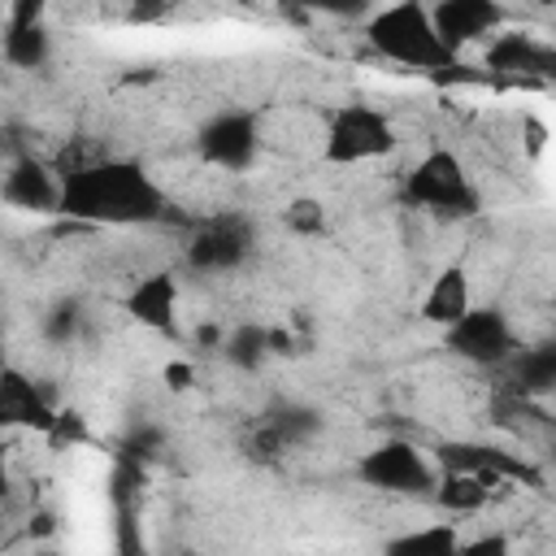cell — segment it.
<instances>
[{
    "instance_id": "5",
    "label": "cell",
    "mask_w": 556,
    "mask_h": 556,
    "mask_svg": "<svg viewBox=\"0 0 556 556\" xmlns=\"http://www.w3.org/2000/svg\"><path fill=\"white\" fill-rule=\"evenodd\" d=\"M356 478L387 495H434L439 469L404 439H382L356 460Z\"/></svg>"
},
{
    "instance_id": "24",
    "label": "cell",
    "mask_w": 556,
    "mask_h": 556,
    "mask_svg": "<svg viewBox=\"0 0 556 556\" xmlns=\"http://www.w3.org/2000/svg\"><path fill=\"white\" fill-rule=\"evenodd\" d=\"M178 9V0H126V22L135 26H156Z\"/></svg>"
},
{
    "instance_id": "19",
    "label": "cell",
    "mask_w": 556,
    "mask_h": 556,
    "mask_svg": "<svg viewBox=\"0 0 556 556\" xmlns=\"http://www.w3.org/2000/svg\"><path fill=\"white\" fill-rule=\"evenodd\" d=\"M391 556H452L460 552V534L452 526H426V530H408V534H395L387 543Z\"/></svg>"
},
{
    "instance_id": "25",
    "label": "cell",
    "mask_w": 556,
    "mask_h": 556,
    "mask_svg": "<svg viewBox=\"0 0 556 556\" xmlns=\"http://www.w3.org/2000/svg\"><path fill=\"white\" fill-rule=\"evenodd\" d=\"M74 330H78V304H61V308H52V317L43 321V334L56 339V343H70Z\"/></svg>"
},
{
    "instance_id": "21",
    "label": "cell",
    "mask_w": 556,
    "mask_h": 556,
    "mask_svg": "<svg viewBox=\"0 0 556 556\" xmlns=\"http://www.w3.org/2000/svg\"><path fill=\"white\" fill-rule=\"evenodd\" d=\"M222 352H226V361L235 365V369H256L274 348H269V330H261V326H239L226 343H222Z\"/></svg>"
},
{
    "instance_id": "11",
    "label": "cell",
    "mask_w": 556,
    "mask_h": 556,
    "mask_svg": "<svg viewBox=\"0 0 556 556\" xmlns=\"http://www.w3.org/2000/svg\"><path fill=\"white\" fill-rule=\"evenodd\" d=\"M4 200L26 213H56L61 208V174L39 156H17L4 174Z\"/></svg>"
},
{
    "instance_id": "14",
    "label": "cell",
    "mask_w": 556,
    "mask_h": 556,
    "mask_svg": "<svg viewBox=\"0 0 556 556\" xmlns=\"http://www.w3.org/2000/svg\"><path fill=\"white\" fill-rule=\"evenodd\" d=\"M500 369H504L508 395H517V400L556 391V339L552 343H534V348H517Z\"/></svg>"
},
{
    "instance_id": "13",
    "label": "cell",
    "mask_w": 556,
    "mask_h": 556,
    "mask_svg": "<svg viewBox=\"0 0 556 556\" xmlns=\"http://www.w3.org/2000/svg\"><path fill=\"white\" fill-rule=\"evenodd\" d=\"M126 313L139 326L156 330V334H174L178 330V282H174V274L161 269V274L139 278L126 295Z\"/></svg>"
},
{
    "instance_id": "27",
    "label": "cell",
    "mask_w": 556,
    "mask_h": 556,
    "mask_svg": "<svg viewBox=\"0 0 556 556\" xmlns=\"http://www.w3.org/2000/svg\"><path fill=\"white\" fill-rule=\"evenodd\" d=\"M521 143H526V156H530V161H539L543 148H547V126H543L534 113L521 117Z\"/></svg>"
},
{
    "instance_id": "2",
    "label": "cell",
    "mask_w": 556,
    "mask_h": 556,
    "mask_svg": "<svg viewBox=\"0 0 556 556\" xmlns=\"http://www.w3.org/2000/svg\"><path fill=\"white\" fill-rule=\"evenodd\" d=\"M365 39L378 56L404 65V70H421V74H439L447 65H456V56L443 48L434 17L421 0H395L382 13H374L365 22Z\"/></svg>"
},
{
    "instance_id": "8",
    "label": "cell",
    "mask_w": 556,
    "mask_h": 556,
    "mask_svg": "<svg viewBox=\"0 0 556 556\" xmlns=\"http://www.w3.org/2000/svg\"><path fill=\"white\" fill-rule=\"evenodd\" d=\"M195 148H200V156H204L208 165L239 174V169H248V165L256 161V152H261V122H256L252 109H226V113H217V117H208V122L200 126Z\"/></svg>"
},
{
    "instance_id": "4",
    "label": "cell",
    "mask_w": 556,
    "mask_h": 556,
    "mask_svg": "<svg viewBox=\"0 0 556 556\" xmlns=\"http://www.w3.org/2000/svg\"><path fill=\"white\" fill-rule=\"evenodd\" d=\"M395 148V126L387 113L369 109V104H343L334 109L330 126H326V143H321V161L326 165H361V161H378Z\"/></svg>"
},
{
    "instance_id": "31",
    "label": "cell",
    "mask_w": 556,
    "mask_h": 556,
    "mask_svg": "<svg viewBox=\"0 0 556 556\" xmlns=\"http://www.w3.org/2000/svg\"><path fill=\"white\" fill-rule=\"evenodd\" d=\"M191 378H195V374H191V365H187V361L165 365V382H169L174 391H187V387H191Z\"/></svg>"
},
{
    "instance_id": "30",
    "label": "cell",
    "mask_w": 556,
    "mask_h": 556,
    "mask_svg": "<svg viewBox=\"0 0 556 556\" xmlns=\"http://www.w3.org/2000/svg\"><path fill=\"white\" fill-rule=\"evenodd\" d=\"M534 83H556V43H539V52H534Z\"/></svg>"
},
{
    "instance_id": "29",
    "label": "cell",
    "mask_w": 556,
    "mask_h": 556,
    "mask_svg": "<svg viewBox=\"0 0 556 556\" xmlns=\"http://www.w3.org/2000/svg\"><path fill=\"white\" fill-rule=\"evenodd\" d=\"M43 4L48 0H9V22L4 26H35V22H43Z\"/></svg>"
},
{
    "instance_id": "17",
    "label": "cell",
    "mask_w": 556,
    "mask_h": 556,
    "mask_svg": "<svg viewBox=\"0 0 556 556\" xmlns=\"http://www.w3.org/2000/svg\"><path fill=\"white\" fill-rule=\"evenodd\" d=\"M239 452H243V460H252V465H278V460L291 452V443H287V434L261 413V417H252V421L239 430Z\"/></svg>"
},
{
    "instance_id": "1",
    "label": "cell",
    "mask_w": 556,
    "mask_h": 556,
    "mask_svg": "<svg viewBox=\"0 0 556 556\" xmlns=\"http://www.w3.org/2000/svg\"><path fill=\"white\" fill-rule=\"evenodd\" d=\"M61 217L91 226H152L169 213L165 191L139 161L109 156L91 169L61 178Z\"/></svg>"
},
{
    "instance_id": "12",
    "label": "cell",
    "mask_w": 556,
    "mask_h": 556,
    "mask_svg": "<svg viewBox=\"0 0 556 556\" xmlns=\"http://www.w3.org/2000/svg\"><path fill=\"white\" fill-rule=\"evenodd\" d=\"M0 421L22 426V430H39V434H48L56 421V408L48 404V395L17 365H4V374H0Z\"/></svg>"
},
{
    "instance_id": "6",
    "label": "cell",
    "mask_w": 556,
    "mask_h": 556,
    "mask_svg": "<svg viewBox=\"0 0 556 556\" xmlns=\"http://www.w3.org/2000/svg\"><path fill=\"white\" fill-rule=\"evenodd\" d=\"M256 230L243 213H213L187 235V265L200 274H226L248 261Z\"/></svg>"
},
{
    "instance_id": "9",
    "label": "cell",
    "mask_w": 556,
    "mask_h": 556,
    "mask_svg": "<svg viewBox=\"0 0 556 556\" xmlns=\"http://www.w3.org/2000/svg\"><path fill=\"white\" fill-rule=\"evenodd\" d=\"M434 460L443 469H465V473H478L486 478L491 486L500 482H530L539 486V469L504 447H491V443H469V439H452V443H439L434 447Z\"/></svg>"
},
{
    "instance_id": "23",
    "label": "cell",
    "mask_w": 556,
    "mask_h": 556,
    "mask_svg": "<svg viewBox=\"0 0 556 556\" xmlns=\"http://www.w3.org/2000/svg\"><path fill=\"white\" fill-rule=\"evenodd\" d=\"M282 226H287L291 235H321V230H326V208H321V200H313V195L291 200V204L282 208Z\"/></svg>"
},
{
    "instance_id": "26",
    "label": "cell",
    "mask_w": 556,
    "mask_h": 556,
    "mask_svg": "<svg viewBox=\"0 0 556 556\" xmlns=\"http://www.w3.org/2000/svg\"><path fill=\"white\" fill-rule=\"evenodd\" d=\"M48 439H52V443H78V439H87V426H83L78 413L61 408L56 421H52V430H48Z\"/></svg>"
},
{
    "instance_id": "7",
    "label": "cell",
    "mask_w": 556,
    "mask_h": 556,
    "mask_svg": "<svg viewBox=\"0 0 556 556\" xmlns=\"http://www.w3.org/2000/svg\"><path fill=\"white\" fill-rule=\"evenodd\" d=\"M443 348H447L452 356L469 361V365L500 369V365L517 352V334H513V326H508V317H504L500 308H486V304L473 308V304H469V313L443 330Z\"/></svg>"
},
{
    "instance_id": "20",
    "label": "cell",
    "mask_w": 556,
    "mask_h": 556,
    "mask_svg": "<svg viewBox=\"0 0 556 556\" xmlns=\"http://www.w3.org/2000/svg\"><path fill=\"white\" fill-rule=\"evenodd\" d=\"M113 152H109V143L104 139H96V135H74V139H65L56 152H52V169L61 174V178H70V174H78V169H91V165H100V161H109Z\"/></svg>"
},
{
    "instance_id": "28",
    "label": "cell",
    "mask_w": 556,
    "mask_h": 556,
    "mask_svg": "<svg viewBox=\"0 0 556 556\" xmlns=\"http://www.w3.org/2000/svg\"><path fill=\"white\" fill-rule=\"evenodd\" d=\"M313 13H330V17H361L369 9V0H300Z\"/></svg>"
},
{
    "instance_id": "3",
    "label": "cell",
    "mask_w": 556,
    "mask_h": 556,
    "mask_svg": "<svg viewBox=\"0 0 556 556\" xmlns=\"http://www.w3.org/2000/svg\"><path fill=\"white\" fill-rule=\"evenodd\" d=\"M404 200L413 208H426V213L447 217V222H469L482 208V195H478L473 178L465 174L460 156L447 152V148H430L404 174Z\"/></svg>"
},
{
    "instance_id": "10",
    "label": "cell",
    "mask_w": 556,
    "mask_h": 556,
    "mask_svg": "<svg viewBox=\"0 0 556 556\" xmlns=\"http://www.w3.org/2000/svg\"><path fill=\"white\" fill-rule=\"evenodd\" d=\"M430 17H434V30H439V39H443V48L452 56L465 43H473V39H482V35L504 26L500 0H434Z\"/></svg>"
},
{
    "instance_id": "32",
    "label": "cell",
    "mask_w": 556,
    "mask_h": 556,
    "mask_svg": "<svg viewBox=\"0 0 556 556\" xmlns=\"http://www.w3.org/2000/svg\"><path fill=\"white\" fill-rule=\"evenodd\" d=\"M460 552H469V556H482V552H508V539H500V534H491V539H478V543H460Z\"/></svg>"
},
{
    "instance_id": "22",
    "label": "cell",
    "mask_w": 556,
    "mask_h": 556,
    "mask_svg": "<svg viewBox=\"0 0 556 556\" xmlns=\"http://www.w3.org/2000/svg\"><path fill=\"white\" fill-rule=\"evenodd\" d=\"M265 417L287 434V443H291V447H300L304 439H313V434H317V426H321V417H317L313 408H304V404H287V400H278L274 408H265Z\"/></svg>"
},
{
    "instance_id": "18",
    "label": "cell",
    "mask_w": 556,
    "mask_h": 556,
    "mask_svg": "<svg viewBox=\"0 0 556 556\" xmlns=\"http://www.w3.org/2000/svg\"><path fill=\"white\" fill-rule=\"evenodd\" d=\"M52 52V39H48V26L35 22V26H4V61L17 65V70H39Z\"/></svg>"
},
{
    "instance_id": "16",
    "label": "cell",
    "mask_w": 556,
    "mask_h": 556,
    "mask_svg": "<svg viewBox=\"0 0 556 556\" xmlns=\"http://www.w3.org/2000/svg\"><path fill=\"white\" fill-rule=\"evenodd\" d=\"M491 491H495V486H491L486 478H478V473L443 469V478H439V486H434V504L447 508V513H478Z\"/></svg>"
},
{
    "instance_id": "15",
    "label": "cell",
    "mask_w": 556,
    "mask_h": 556,
    "mask_svg": "<svg viewBox=\"0 0 556 556\" xmlns=\"http://www.w3.org/2000/svg\"><path fill=\"white\" fill-rule=\"evenodd\" d=\"M421 321H430V326H452V321H460L465 313H469V274L460 269V265H443L439 274H434V282H430V291L421 295Z\"/></svg>"
}]
</instances>
